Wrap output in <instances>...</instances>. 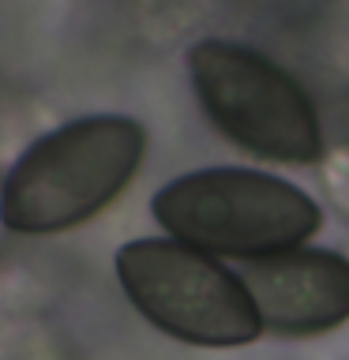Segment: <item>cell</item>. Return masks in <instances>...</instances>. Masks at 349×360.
<instances>
[{"label":"cell","instance_id":"obj_1","mask_svg":"<svg viewBox=\"0 0 349 360\" xmlns=\"http://www.w3.org/2000/svg\"><path fill=\"white\" fill-rule=\"evenodd\" d=\"M146 131L124 112H90L34 139L0 184V225L49 236L101 214L143 165Z\"/></svg>","mask_w":349,"mask_h":360},{"label":"cell","instance_id":"obj_2","mask_svg":"<svg viewBox=\"0 0 349 360\" xmlns=\"http://www.w3.org/2000/svg\"><path fill=\"white\" fill-rule=\"evenodd\" d=\"M151 210L173 240L248 263L300 248L323 225V210L308 191L274 173L236 165L196 169L169 180L158 188Z\"/></svg>","mask_w":349,"mask_h":360},{"label":"cell","instance_id":"obj_4","mask_svg":"<svg viewBox=\"0 0 349 360\" xmlns=\"http://www.w3.org/2000/svg\"><path fill=\"white\" fill-rule=\"evenodd\" d=\"M117 281L132 308L177 342L236 349L263 334V319L241 274L173 236L128 240L117 252Z\"/></svg>","mask_w":349,"mask_h":360},{"label":"cell","instance_id":"obj_6","mask_svg":"<svg viewBox=\"0 0 349 360\" xmlns=\"http://www.w3.org/2000/svg\"><path fill=\"white\" fill-rule=\"evenodd\" d=\"M323 180H326V191L331 199L342 207V214H349V146L334 150L323 165Z\"/></svg>","mask_w":349,"mask_h":360},{"label":"cell","instance_id":"obj_3","mask_svg":"<svg viewBox=\"0 0 349 360\" xmlns=\"http://www.w3.org/2000/svg\"><path fill=\"white\" fill-rule=\"evenodd\" d=\"M188 75L203 112L241 150L281 165H315L323 131L308 90L270 56L203 38L188 49Z\"/></svg>","mask_w":349,"mask_h":360},{"label":"cell","instance_id":"obj_5","mask_svg":"<svg viewBox=\"0 0 349 360\" xmlns=\"http://www.w3.org/2000/svg\"><path fill=\"white\" fill-rule=\"evenodd\" d=\"M241 281L263 319L278 334H326L349 319V259L323 248H289L252 259Z\"/></svg>","mask_w":349,"mask_h":360}]
</instances>
